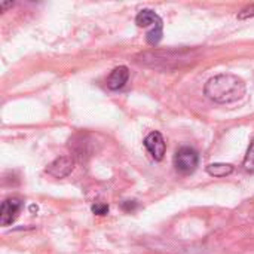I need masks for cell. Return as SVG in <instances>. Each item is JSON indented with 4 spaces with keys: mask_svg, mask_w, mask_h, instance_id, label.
Masks as SVG:
<instances>
[{
    "mask_svg": "<svg viewBox=\"0 0 254 254\" xmlns=\"http://www.w3.org/2000/svg\"><path fill=\"white\" fill-rule=\"evenodd\" d=\"M246 94V83L235 74H219L205 85V95L216 103H234Z\"/></svg>",
    "mask_w": 254,
    "mask_h": 254,
    "instance_id": "obj_1",
    "label": "cell"
},
{
    "mask_svg": "<svg viewBox=\"0 0 254 254\" xmlns=\"http://www.w3.org/2000/svg\"><path fill=\"white\" fill-rule=\"evenodd\" d=\"M135 22L138 27H150L149 33H147V42L150 45H158L162 39V33H164V24L162 19L158 13H155L150 9H143L138 12Z\"/></svg>",
    "mask_w": 254,
    "mask_h": 254,
    "instance_id": "obj_2",
    "label": "cell"
},
{
    "mask_svg": "<svg viewBox=\"0 0 254 254\" xmlns=\"http://www.w3.org/2000/svg\"><path fill=\"white\" fill-rule=\"evenodd\" d=\"M199 162V156L196 153V150H193L192 147H180L174 156V167L179 173L182 174H190L196 170Z\"/></svg>",
    "mask_w": 254,
    "mask_h": 254,
    "instance_id": "obj_3",
    "label": "cell"
},
{
    "mask_svg": "<svg viewBox=\"0 0 254 254\" xmlns=\"http://www.w3.org/2000/svg\"><path fill=\"white\" fill-rule=\"evenodd\" d=\"M144 147L147 149V152L152 155V158L155 161H161L164 158V155H165V150H167L165 140H164L162 134L158 132V131L150 132L144 138Z\"/></svg>",
    "mask_w": 254,
    "mask_h": 254,
    "instance_id": "obj_4",
    "label": "cell"
},
{
    "mask_svg": "<svg viewBox=\"0 0 254 254\" xmlns=\"http://www.w3.org/2000/svg\"><path fill=\"white\" fill-rule=\"evenodd\" d=\"M21 201L16 198H9L3 201L1 208H0V225L1 226H9L15 222L18 217V213L21 210Z\"/></svg>",
    "mask_w": 254,
    "mask_h": 254,
    "instance_id": "obj_5",
    "label": "cell"
},
{
    "mask_svg": "<svg viewBox=\"0 0 254 254\" xmlns=\"http://www.w3.org/2000/svg\"><path fill=\"white\" fill-rule=\"evenodd\" d=\"M73 159L70 156H61V158H57L54 162H51L46 168V173L51 174L52 177L55 179H63L65 176H68L73 170Z\"/></svg>",
    "mask_w": 254,
    "mask_h": 254,
    "instance_id": "obj_6",
    "label": "cell"
},
{
    "mask_svg": "<svg viewBox=\"0 0 254 254\" xmlns=\"http://www.w3.org/2000/svg\"><path fill=\"white\" fill-rule=\"evenodd\" d=\"M128 77H129V71L125 65H119L116 67L110 76L107 77V88L112 89V91H116V89H121L127 82H128Z\"/></svg>",
    "mask_w": 254,
    "mask_h": 254,
    "instance_id": "obj_7",
    "label": "cell"
},
{
    "mask_svg": "<svg viewBox=\"0 0 254 254\" xmlns=\"http://www.w3.org/2000/svg\"><path fill=\"white\" fill-rule=\"evenodd\" d=\"M207 173L214 177H226L234 173V167L231 164H211L207 167Z\"/></svg>",
    "mask_w": 254,
    "mask_h": 254,
    "instance_id": "obj_8",
    "label": "cell"
},
{
    "mask_svg": "<svg viewBox=\"0 0 254 254\" xmlns=\"http://www.w3.org/2000/svg\"><path fill=\"white\" fill-rule=\"evenodd\" d=\"M244 168L249 173H254V138L252 140L250 147L247 150V155H246V159H244Z\"/></svg>",
    "mask_w": 254,
    "mask_h": 254,
    "instance_id": "obj_9",
    "label": "cell"
},
{
    "mask_svg": "<svg viewBox=\"0 0 254 254\" xmlns=\"http://www.w3.org/2000/svg\"><path fill=\"white\" fill-rule=\"evenodd\" d=\"M92 213L97 214V216H106L109 213V205L107 204L97 202V204L92 205Z\"/></svg>",
    "mask_w": 254,
    "mask_h": 254,
    "instance_id": "obj_10",
    "label": "cell"
},
{
    "mask_svg": "<svg viewBox=\"0 0 254 254\" xmlns=\"http://www.w3.org/2000/svg\"><path fill=\"white\" fill-rule=\"evenodd\" d=\"M250 16H254V4H250V6L244 7V9L240 12V15H238V18H241V19L250 18Z\"/></svg>",
    "mask_w": 254,
    "mask_h": 254,
    "instance_id": "obj_11",
    "label": "cell"
},
{
    "mask_svg": "<svg viewBox=\"0 0 254 254\" xmlns=\"http://www.w3.org/2000/svg\"><path fill=\"white\" fill-rule=\"evenodd\" d=\"M124 210H127V211H131V210H134L135 207H137V204H135V201H127V202H124Z\"/></svg>",
    "mask_w": 254,
    "mask_h": 254,
    "instance_id": "obj_12",
    "label": "cell"
}]
</instances>
